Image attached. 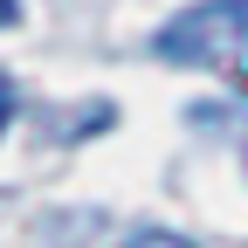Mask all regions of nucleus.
Returning a JSON list of instances; mask_svg holds the SVG:
<instances>
[{
    "label": "nucleus",
    "mask_w": 248,
    "mask_h": 248,
    "mask_svg": "<svg viewBox=\"0 0 248 248\" xmlns=\"http://www.w3.org/2000/svg\"><path fill=\"white\" fill-rule=\"evenodd\" d=\"M7 117H14V83L0 76V131H7Z\"/></svg>",
    "instance_id": "2"
},
{
    "label": "nucleus",
    "mask_w": 248,
    "mask_h": 248,
    "mask_svg": "<svg viewBox=\"0 0 248 248\" xmlns=\"http://www.w3.org/2000/svg\"><path fill=\"white\" fill-rule=\"evenodd\" d=\"M152 55L193 62V69L248 55V0H193L186 14H172L159 35H152Z\"/></svg>",
    "instance_id": "1"
},
{
    "label": "nucleus",
    "mask_w": 248,
    "mask_h": 248,
    "mask_svg": "<svg viewBox=\"0 0 248 248\" xmlns=\"http://www.w3.org/2000/svg\"><path fill=\"white\" fill-rule=\"evenodd\" d=\"M234 90H241V97H248V62H241V69H234Z\"/></svg>",
    "instance_id": "4"
},
{
    "label": "nucleus",
    "mask_w": 248,
    "mask_h": 248,
    "mask_svg": "<svg viewBox=\"0 0 248 248\" xmlns=\"http://www.w3.org/2000/svg\"><path fill=\"white\" fill-rule=\"evenodd\" d=\"M21 21V0H0V28H14Z\"/></svg>",
    "instance_id": "3"
}]
</instances>
